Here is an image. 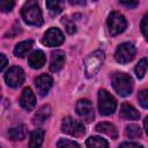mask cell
I'll return each instance as SVG.
<instances>
[{
	"label": "cell",
	"instance_id": "1",
	"mask_svg": "<svg viewBox=\"0 0 148 148\" xmlns=\"http://www.w3.org/2000/svg\"><path fill=\"white\" fill-rule=\"evenodd\" d=\"M21 16H22L23 21L29 25L40 27L43 24L42 10L36 0H28L23 5V7L21 9Z\"/></svg>",
	"mask_w": 148,
	"mask_h": 148
},
{
	"label": "cell",
	"instance_id": "2",
	"mask_svg": "<svg viewBox=\"0 0 148 148\" xmlns=\"http://www.w3.org/2000/svg\"><path fill=\"white\" fill-rule=\"evenodd\" d=\"M111 83L114 91L121 97H127L133 91V87H134L133 79L131 75L126 73L123 72L114 73L111 77Z\"/></svg>",
	"mask_w": 148,
	"mask_h": 148
},
{
	"label": "cell",
	"instance_id": "3",
	"mask_svg": "<svg viewBox=\"0 0 148 148\" xmlns=\"http://www.w3.org/2000/svg\"><path fill=\"white\" fill-rule=\"evenodd\" d=\"M104 60H105V53L102 50H96V51L89 53L83 61L86 76L88 79L95 76L102 68Z\"/></svg>",
	"mask_w": 148,
	"mask_h": 148
},
{
	"label": "cell",
	"instance_id": "4",
	"mask_svg": "<svg viewBox=\"0 0 148 148\" xmlns=\"http://www.w3.org/2000/svg\"><path fill=\"white\" fill-rule=\"evenodd\" d=\"M117 109L116 98L105 89L98 91V110L102 116H110Z\"/></svg>",
	"mask_w": 148,
	"mask_h": 148
},
{
	"label": "cell",
	"instance_id": "5",
	"mask_svg": "<svg viewBox=\"0 0 148 148\" xmlns=\"http://www.w3.org/2000/svg\"><path fill=\"white\" fill-rule=\"evenodd\" d=\"M127 27L126 18L119 12H111L108 17V29L112 37L121 34Z\"/></svg>",
	"mask_w": 148,
	"mask_h": 148
},
{
	"label": "cell",
	"instance_id": "6",
	"mask_svg": "<svg viewBox=\"0 0 148 148\" xmlns=\"http://www.w3.org/2000/svg\"><path fill=\"white\" fill-rule=\"evenodd\" d=\"M135 53H136V50L134 44L130 42H125L117 47L114 52V59L119 64H127L134 59Z\"/></svg>",
	"mask_w": 148,
	"mask_h": 148
},
{
	"label": "cell",
	"instance_id": "7",
	"mask_svg": "<svg viewBox=\"0 0 148 148\" xmlns=\"http://www.w3.org/2000/svg\"><path fill=\"white\" fill-rule=\"evenodd\" d=\"M61 131L66 134L79 138L86 133V127L81 121L73 119L72 117H65L61 123Z\"/></svg>",
	"mask_w": 148,
	"mask_h": 148
},
{
	"label": "cell",
	"instance_id": "8",
	"mask_svg": "<svg viewBox=\"0 0 148 148\" xmlns=\"http://www.w3.org/2000/svg\"><path fill=\"white\" fill-rule=\"evenodd\" d=\"M5 81L12 88H18L24 82V71L20 66H12L5 73Z\"/></svg>",
	"mask_w": 148,
	"mask_h": 148
},
{
	"label": "cell",
	"instance_id": "9",
	"mask_svg": "<svg viewBox=\"0 0 148 148\" xmlns=\"http://www.w3.org/2000/svg\"><path fill=\"white\" fill-rule=\"evenodd\" d=\"M75 110H76V113L79 114V117L87 123H90L95 118L94 106L89 99L83 98V99L77 101V103L75 105Z\"/></svg>",
	"mask_w": 148,
	"mask_h": 148
},
{
	"label": "cell",
	"instance_id": "10",
	"mask_svg": "<svg viewBox=\"0 0 148 148\" xmlns=\"http://www.w3.org/2000/svg\"><path fill=\"white\" fill-rule=\"evenodd\" d=\"M65 40V37H64V34L61 32L60 29L58 28H50L45 34H44V37L42 39L43 44L49 46V47H56V46H59L60 44H62Z\"/></svg>",
	"mask_w": 148,
	"mask_h": 148
},
{
	"label": "cell",
	"instance_id": "11",
	"mask_svg": "<svg viewBox=\"0 0 148 148\" xmlns=\"http://www.w3.org/2000/svg\"><path fill=\"white\" fill-rule=\"evenodd\" d=\"M52 84H53V79L49 74H40L35 79V87L40 96L47 95V92L52 88Z\"/></svg>",
	"mask_w": 148,
	"mask_h": 148
},
{
	"label": "cell",
	"instance_id": "12",
	"mask_svg": "<svg viewBox=\"0 0 148 148\" xmlns=\"http://www.w3.org/2000/svg\"><path fill=\"white\" fill-rule=\"evenodd\" d=\"M20 105L22 106V109H24L25 111H32L36 106V96L34 94V91L31 90V88L27 87L22 90L21 96H20Z\"/></svg>",
	"mask_w": 148,
	"mask_h": 148
},
{
	"label": "cell",
	"instance_id": "13",
	"mask_svg": "<svg viewBox=\"0 0 148 148\" xmlns=\"http://www.w3.org/2000/svg\"><path fill=\"white\" fill-rule=\"evenodd\" d=\"M65 60H66V57H65V52L61 51V50H56L54 52H52L51 54V61H50V71L51 72H59L64 65H65Z\"/></svg>",
	"mask_w": 148,
	"mask_h": 148
},
{
	"label": "cell",
	"instance_id": "14",
	"mask_svg": "<svg viewBox=\"0 0 148 148\" xmlns=\"http://www.w3.org/2000/svg\"><path fill=\"white\" fill-rule=\"evenodd\" d=\"M45 61H46V57L42 50H36V51L31 52L28 57V64L34 69L42 68L45 65Z\"/></svg>",
	"mask_w": 148,
	"mask_h": 148
},
{
	"label": "cell",
	"instance_id": "15",
	"mask_svg": "<svg viewBox=\"0 0 148 148\" xmlns=\"http://www.w3.org/2000/svg\"><path fill=\"white\" fill-rule=\"evenodd\" d=\"M119 117L125 120H136L140 118V112L130 103H123L119 111Z\"/></svg>",
	"mask_w": 148,
	"mask_h": 148
},
{
	"label": "cell",
	"instance_id": "16",
	"mask_svg": "<svg viewBox=\"0 0 148 148\" xmlns=\"http://www.w3.org/2000/svg\"><path fill=\"white\" fill-rule=\"evenodd\" d=\"M95 130L99 133H103V134H106L108 136H110L111 139H117L118 138V130L117 127L111 124V123H108V121H102V123H98L96 126H95Z\"/></svg>",
	"mask_w": 148,
	"mask_h": 148
},
{
	"label": "cell",
	"instance_id": "17",
	"mask_svg": "<svg viewBox=\"0 0 148 148\" xmlns=\"http://www.w3.org/2000/svg\"><path fill=\"white\" fill-rule=\"evenodd\" d=\"M34 45V40L32 39H28V40H23V42H20L15 45L14 47V54L17 57V58H23L32 47Z\"/></svg>",
	"mask_w": 148,
	"mask_h": 148
},
{
	"label": "cell",
	"instance_id": "18",
	"mask_svg": "<svg viewBox=\"0 0 148 148\" xmlns=\"http://www.w3.org/2000/svg\"><path fill=\"white\" fill-rule=\"evenodd\" d=\"M25 135H27V127L23 124L12 127L8 131V136L13 141H21L25 138Z\"/></svg>",
	"mask_w": 148,
	"mask_h": 148
},
{
	"label": "cell",
	"instance_id": "19",
	"mask_svg": "<svg viewBox=\"0 0 148 148\" xmlns=\"http://www.w3.org/2000/svg\"><path fill=\"white\" fill-rule=\"evenodd\" d=\"M51 116V106L50 105H43L35 114L34 117V124L40 125L43 123H45Z\"/></svg>",
	"mask_w": 148,
	"mask_h": 148
},
{
	"label": "cell",
	"instance_id": "20",
	"mask_svg": "<svg viewBox=\"0 0 148 148\" xmlns=\"http://www.w3.org/2000/svg\"><path fill=\"white\" fill-rule=\"evenodd\" d=\"M44 135L45 132L43 130H34L30 133V141H29V147H40L44 141Z\"/></svg>",
	"mask_w": 148,
	"mask_h": 148
},
{
	"label": "cell",
	"instance_id": "21",
	"mask_svg": "<svg viewBox=\"0 0 148 148\" xmlns=\"http://www.w3.org/2000/svg\"><path fill=\"white\" fill-rule=\"evenodd\" d=\"M64 0H46V8L51 15H58L64 9Z\"/></svg>",
	"mask_w": 148,
	"mask_h": 148
},
{
	"label": "cell",
	"instance_id": "22",
	"mask_svg": "<svg viewBox=\"0 0 148 148\" xmlns=\"http://www.w3.org/2000/svg\"><path fill=\"white\" fill-rule=\"evenodd\" d=\"M141 128L136 124H130L125 128V136L128 139H138L141 136Z\"/></svg>",
	"mask_w": 148,
	"mask_h": 148
},
{
	"label": "cell",
	"instance_id": "23",
	"mask_svg": "<svg viewBox=\"0 0 148 148\" xmlns=\"http://www.w3.org/2000/svg\"><path fill=\"white\" fill-rule=\"evenodd\" d=\"M147 68H148V59L147 58H141L139 60V62L136 64V66H135V75L139 80L143 79V76L147 72Z\"/></svg>",
	"mask_w": 148,
	"mask_h": 148
},
{
	"label": "cell",
	"instance_id": "24",
	"mask_svg": "<svg viewBox=\"0 0 148 148\" xmlns=\"http://www.w3.org/2000/svg\"><path fill=\"white\" fill-rule=\"evenodd\" d=\"M86 146L87 147H109V142L104 140L103 138L95 135V136H90L87 139Z\"/></svg>",
	"mask_w": 148,
	"mask_h": 148
},
{
	"label": "cell",
	"instance_id": "25",
	"mask_svg": "<svg viewBox=\"0 0 148 148\" xmlns=\"http://www.w3.org/2000/svg\"><path fill=\"white\" fill-rule=\"evenodd\" d=\"M61 23L65 25V29H66V31H67L68 34L73 35V34L76 32V25H75L74 21H73L72 18H69L68 16L62 17V18H61Z\"/></svg>",
	"mask_w": 148,
	"mask_h": 148
},
{
	"label": "cell",
	"instance_id": "26",
	"mask_svg": "<svg viewBox=\"0 0 148 148\" xmlns=\"http://www.w3.org/2000/svg\"><path fill=\"white\" fill-rule=\"evenodd\" d=\"M138 102L143 109H148V89H142L139 91Z\"/></svg>",
	"mask_w": 148,
	"mask_h": 148
},
{
	"label": "cell",
	"instance_id": "27",
	"mask_svg": "<svg viewBox=\"0 0 148 148\" xmlns=\"http://www.w3.org/2000/svg\"><path fill=\"white\" fill-rule=\"evenodd\" d=\"M140 29H141V32H142L145 39H146L147 43H148V12H147V13L142 16V18H141Z\"/></svg>",
	"mask_w": 148,
	"mask_h": 148
},
{
	"label": "cell",
	"instance_id": "28",
	"mask_svg": "<svg viewBox=\"0 0 148 148\" xmlns=\"http://www.w3.org/2000/svg\"><path fill=\"white\" fill-rule=\"evenodd\" d=\"M15 6V0H0V9L2 13L10 12Z\"/></svg>",
	"mask_w": 148,
	"mask_h": 148
},
{
	"label": "cell",
	"instance_id": "29",
	"mask_svg": "<svg viewBox=\"0 0 148 148\" xmlns=\"http://www.w3.org/2000/svg\"><path fill=\"white\" fill-rule=\"evenodd\" d=\"M57 147L59 148H67V147H80V145L73 140H68V139H60L58 142H57Z\"/></svg>",
	"mask_w": 148,
	"mask_h": 148
},
{
	"label": "cell",
	"instance_id": "30",
	"mask_svg": "<svg viewBox=\"0 0 148 148\" xmlns=\"http://www.w3.org/2000/svg\"><path fill=\"white\" fill-rule=\"evenodd\" d=\"M119 2L127 8H135L139 5V0H119Z\"/></svg>",
	"mask_w": 148,
	"mask_h": 148
},
{
	"label": "cell",
	"instance_id": "31",
	"mask_svg": "<svg viewBox=\"0 0 148 148\" xmlns=\"http://www.w3.org/2000/svg\"><path fill=\"white\" fill-rule=\"evenodd\" d=\"M120 147H142L141 143L139 142H132V141H127V142H123L119 145Z\"/></svg>",
	"mask_w": 148,
	"mask_h": 148
},
{
	"label": "cell",
	"instance_id": "32",
	"mask_svg": "<svg viewBox=\"0 0 148 148\" xmlns=\"http://www.w3.org/2000/svg\"><path fill=\"white\" fill-rule=\"evenodd\" d=\"M0 58H1V67H0V69L3 71L6 68V66L8 65V60H7V58H6V56L3 53L0 54Z\"/></svg>",
	"mask_w": 148,
	"mask_h": 148
},
{
	"label": "cell",
	"instance_id": "33",
	"mask_svg": "<svg viewBox=\"0 0 148 148\" xmlns=\"http://www.w3.org/2000/svg\"><path fill=\"white\" fill-rule=\"evenodd\" d=\"M69 2L72 5H84L86 3L84 0H69Z\"/></svg>",
	"mask_w": 148,
	"mask_h": 148
},
{
	"label": "cell",
	"instance_id": "34",
	"mask_svg": "<svg viewBox=\"0 0 148 148\" xmlns=\"http://www.w3.org/2000/svg\"><path fill=\"white\" fill-rule=\"evenodd\" d=\"M143 126H145V131H146V133H147V135H148V116L145 118V120H143Z\"/></svg>",
	"mask_w": 148,
	"mask_h": 148
},
{
	"label": "cell",
	"instance_id": "35",
	"mask_svg": "<svg viewBox=\"0 0 148 148\" xmlns=\"http://www.w3.org/2000/svg\"><path fill=\"white\" fill-rule=\"evenodd\" d=\"M92 1H97V0H92Z\"/></svg>",
	"mask_w": 148,
	"mask_h": 148
}]
</instances>
